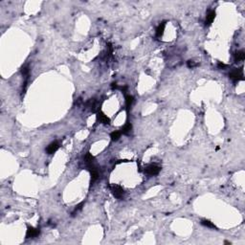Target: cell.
<instances>
[{"mask_svg": "<svg viewBox=\"0 0 245 245\" xmlns=\"http://www.w3.org/2000/svg\"><path fill=\"white\" fill-rule=\"evenodd\" d=\"M229 77L230 79H232L234 81H243V70H242V67L240 68H235L233 69L231 72L229 73Z\"/></svg>", "mask_w": 245, "mask_h": 245, "instance_id": "obj_1", "label": "cell"}, {"mask_svg": "<svg viewBox=\"0 0 245 245\" xmlns=\"http://www.w3.org/2000/svg\"><path fill=\"white\" fill-rule=\"evenodd\" d=\"M161 170V168L156 166V165H149L147 166L146 169H145V172L147 173V175H150V176H155L159 174Z\"/></svg>", "mask_w": 245, "mask_h": 245, "instance_id": "obj_2", "label": "cell"}, {"mask_svg": "<svg viewBox=\"0 0 245 245\" xmlns=\"http://www.w3.org/2000/svg\"><path fill=\"white\" fill-rule=\"evenodd\" d=\"M111 192H112V195H114V197H116L118 199L122 198L125 195L124 189H122L121 186H119V185H114V186H112V188H111Z\"/></svg>", "mask_w": 245, "mask_h": 245, "instance_id": "obj_3", "label": "cell"}, {"mask_svg": "<svg viewBox=\"0 0 245 245\" xmlns=\"http://www.w3.org/2000/svg\"><path fill=\"white\" fill-rule=\"evenodd\" d=\"M39 234H40V229L39 228H34L32 226H28L26 232V238H34L36 236H38Z\"/></svg>", "mask_w": 245, "mask_h": 245, "instance_id": "obj_4", "label": "cell"}, {"mask_svg": "<svg viewBox=\"0 0 245 245\" xmlns=\"http://www.w3.org/2000/svg\"><path fill=\"white\" fill-rule=\"evenodd\" d=\"M59 149V142H58V141H55V142H53V143H51L49 146L47 147L46 152L48 153V154H53V153H55Z\"/></svg>", "mask_w": 245, "mask_h": 245, "instance_id": "obj_5", "label": "cell"}, {"mask_svg": "<svg viewBox=\"0 0 245 245\" xmlns=\"http://www.w3.org/2000/svg\"><path fill=\"white\" fill-rule=\"evenodd\" d=\"M98 120L100 121V122H102V124H104V125L110 124V119L108 118L104 112H102V111H99L98 112Z\"/></svg>", "mask_w": 245, "mask_h": 245, "instance_id": "obj_6", "label": "cell"}, {"mask_svg": "<svg viewBox=\"0 0 245 245\" xmlns=\"http://www.w3.org/2000/svg\"><path fill=\"white\" fill-rule=\"evenodd\" d=\"M90 175H91L90 183H91V185H92V184L95 183V182L98 180V178H99V172H98V170H97L96 168H94V169L90 170Z\"/></svg>", "mask_w": 245, "mask_h": 245, "instance_id": "obj_7", "label": "cell"}, {"mask_svg": "<svg viewBox=\"0 0 245 245\" xmlns=\"http://www.w3.org/2000/svg\"><path fill=\"white\" fill-rule=\"evenodd\" d=\"M131 130H132V125L130 124V122H127V124L122 127L121 132H122V134H124V135H129V133L131 132Z\"/></svg>", "mask_w": 245, "mask_h": 245, "instance_id": "obj_8", "label": "cell"}, {"mask_svg": "<svg viewBox=\"0 0 245 245\" xmlns=\"http://www.w3.org/2000/svg\"><path fill=\"white\" fill-rule=\"evenodd\" d=\"M165 27H166V21L162 22V23L157 27V29H156V36H157V38H161V36H163Z\"/></svg>", "mask_w": 245, "mask_h": 245, "instance_id": "obj_9", "label": "cell"}, {"mask_svg": "<svg viewBox=\"0 0 245 245\" xmlns=\"http://www.w3.org/2000/svg\"><path fill=\"white\" fill-rule=\"evenodd\" d=\"M215 11H211V12L208 13V15L206 16V24L210 25L213 23V21L215 20Z\"/></svg>", "mask_w": 245, "mask_h": 245, "instance_id": "obj_10", "label": "cell"}, {"mask_svg": "<svg viewBox=\"0 0 245 245\" xmlns=\"http://www.w3.org/2000/svg\"><path fill=\"white\" fill-rule=\"evenodd\" d=\"M244 59H245V52H244L243 50L238 51V52L236 53V55H235V61H236V62L244 61Z\"/></svg>", "mask_w": 245, "mask_h": 245, "instance_id": "obj_11", "label": "cell"}, {"mask_svg": "<svg viewBox=\"0 0 245 245\" xmlns=\"http://www.w3.org/2000/svg\"><path fill=\"white\" fill-rule=\"evenodd\" d=\"M133 102H134V98H133L132 96H130V95L126 96V107H127V112L129 111L130 107H131V105L133 104Z\"/></svg>", "mask_w": 245, "mask_h": 245, "instance_id": "obj_12", "label": "cell"}, {"mask_svg": "<svg viewBox=\"0 0 245 245\" xmlns=\"http://www.w3.org/2000/svg\"><path fill=\"white\" fill-rule=\"evenodd\" d=\"M84 161L86 162L88 165H91L94 163V161H95V157H94L90 152H87L84 156Z\"/></svg>", "mask_w": 245, "mask_h": 245, "instance_id": "obj_13", "label": "cell"}, {"mask_svg": "<svg viewBox=\"0 0 245 245\" xmlns=\"http://www.w3.org/2000/svg\"><path fill=\"white\" fill-rule=\"evenodd\" d=\"M201 224L203 225V226H206L208 228H212V229H217L215 225L213 224V222H211L210 220H208V219H202Z\"/></svg>", "mask_w": 245, "mask_h": 245, "instance_id": "obj_14", "label": "cell"}, {"mask_svg": "<svg viewBox=\"0 0 245 245\" xmlns=\"http://www.w3.org/2000/svg\"><path fill=\"white\" fill-rule=\"evenodd\" d=\"M121 135H122V132H121V131H118V130H116V131L111 132L110 138H111V140H112L113 142H116V141H118L119 139H120Z\"/></svg>", "mask_w": 245, "mask_h": 245, "instance_id": "obj_15", "label": "cell"}, {"mask_svg": "<svg viewBox=\"0 0 245 245\" xmlns=\"http://www.w3.org/2000/svg\"><path fill=\"white\" fill-rule=\"evenodd\" d=\"M83 205H84V202H81V203H79V204L77 205L76 208H75V210H74V212L72 213V216L75 215V213H78L79 211H81V210L82 209V206H83Z\"/></svg>", "mask_w": 245, "mask_h": 245, "instance_id": "obj_16", "label": "cell"}, {"mask_svg": "<svg viewBox=\"0 0 245 245\" xmlns=\"http://www.w3.org/2000/svg\"><path fill=\"white\" fill-rule=\"evenodd\" d=\"M21 72L23 76H28V74H29V69H28V67H24V68H22Z\"/></svg>", "mask_w": 245, "mask_h": 245, "instance_id": "obj_17", "label": "cell"}, {"mask_svg": "<svg viewBox=\"0 0 245 245\" xmlns=\"http://www.w3.org/2000/svg\"><path fill=\"white\" fill-rule=\"evenodd\" d=\"M195 66H196V64H195L192 61H188V67L193 68V67H195Z\"/></svg>", "mask_w": 245, "mask_h": 245, "instance_id": "obj_18", "label": "cell"}, {"mask_svg": "<svg viewBox=\"0 0 245 245\" xmlns=\"http://www.w3.org/2000/svg\"><path fill=\"white\" fill-rule=\"evenodd\" d=\"M217 67H218V68H220V69H225V68L227 67V65H226V64H224V63H222V62H218Z\"/></svg>", "mask_w": 245, "mask_h": 245, "instance_id": "obj_19", "label": "cell"}, {"mask_svg": "<svg viewBox=\"0 0 245 245\" xmlns=\"http://www.w3.org/2000/svg\"><path fill=\"white\" fill-rule=\"evenodd\" d=\"M224 243H225V244H231V242H230V241H228V240H225V241H224Z\"/></svg>", "mask_w": 245, "mask_h": 245, "instance_id": "obj_20", "label": "cell"}]
</instances>
